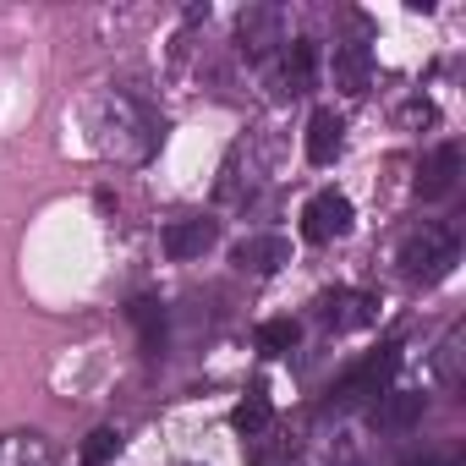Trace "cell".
Wrapping results in <instances>:
<instances>
[{
    "label": "cell",
    "instance_id": "6da1fadb",
    "mask_svg": "<svg viewBox=\"0 0 466 466\" xmlns=\"http://www.w3.org/2000/svg\"><path fill=\"white\" fill-rule=\"evenodd\" d=\"M455 264H461V242H455L450 225H422V230H411V237L400 242V275H406V280L433 286V280H444Z\"/></svg>",
    "mask_w": 466,
    "mask_h": 466
},
{
    "label": "cell",
    "instance_id": "7a4b0ae2",
    "mask_svg": "<svg viewBox=\"0 0 466 466\" xmlns=\"http://www.w3.org/2000/svg\"><path fill=\"white\" fill-rule=\"evenodd\" d=\"M395 362H400V346H395V340H390V346H379L368 362H357V368L329 390V406H357V400H368V395H384V390H390Z\"/></svg>",
    "mask_w": 466,
    "mask_h": 466
},
{
    "label": "cell",
    "instance_id": "3957f363",
    "mask_svg": "<svg viewBox=\"0 0 466 466\" xmlns=\"http://www.w3.org/2000/svg\"><path fill=\"white\" fill-rule=\"evenodd\" d=\"M346 230H351V198L346 192H313L302 208V237L313 248H324V242L346 237Z\"/></svg>",
    "mask_w": 466,
    "mask_h": 466
},
{
    "label": "cell",
    "instance_id": "277c9868",
    "mask_svg": "<svg viewBox=\"0 0 466 466\" xmlns=\"http://www.w3.org/2000/svg\"><path fill=\"white\" fill-rule=\"evenodd\" d=\"M319 319L329 324V329H368L373 319H379V297L373 291H329V297H319Z\"/></svg>",
    "mask_w": 466,
    "mask_h": 466
},
{
    "label": "cell",
    "instance_id": "5b68a950",
    "mask_svg": "<svg viewBox=\"0 0 466 466\" xmlns=\"http://www.w3.org/2000/svg\"><path fill=\"white\" fill-rule=\"evenodd\" d=\"M455 181H461V143H439L417 170V192H422V203H439L455 192Z\"/></svg>",
    "mask_w": 466,
    "mask_h": 466
},
{
    "label": "cell",
    "instance_id": "8992f818",
    "mask_svg": "<svg viewBox=\"0 0 466 466\" xmlns=\"http://www.w3.org/2000/svg\"><path fill=\"white\" fill-rule=\"evenodd\" d=\"M214 219H170L165 225V237H159V248H165V258H176V264H187V258H203L208 248H214Z\"/></svg>",
    "mask_w": 466,
    "mask_h": 466
},
{
    "label": "cell",
    "instance_id": "52a82bcc",
    "mask_svg": "<svg viewBox=\"0 0 466 466\" xmlns=\"http://www.w3.org/2000/svg\"><path fill=\"white\" fill-rule=\"evenodd\" d=\"M230 258L248 275H275L280 264H291V248H286V237H242Z\"/></svg>",
    "mask_w": 466,
    "mask_h": 466
},
{
    "label": "cell",
    "instance_id": "ba28073f",
    "mask_svg": "<svg viewBox=\"0 0 466 466\" xmlns=\"http://www.w3.org/2000/svg\"><path fill=\"white\" fill-rule=\"evenodd\" d=\"M340 148H346V121L335 110H313V121H308V159L313 165H335Z\"/></svg>",
    "mask_w": 466,
    "mask_h": 466
},
{
    "label": "cell",
    "instance_id": "9c48e42d",
    "mask_svg": "<svg viewBox=\"0 0 466 466\" xmlns=\"http://www.w3.org/2000/svg\"><path fill=\"white\" fill-rule=\"evenodd\" d=\"M368 77H373L368 45H340V50H335V88L357 99V94H368Z\"/></svg>",
    "mask_w": 466,
    "mask_h": 466
},
{
    "label": "cell",
    "instance_id": "30bf717a",
    "mask_svg": "<svg viewBox=\"0 0 466 466\" xmlns=\"http://www.w3.org/2000/svg\"><path fill=\"white\" fill-rule=\"evenodd\" d=\"M132 324H137V340H143V351L148 357H159L165 351V302L159 297H132Z\"/></svg>",
    "mask_w": 466,
    "mask_h": 466
},
{
    "label": "cell",
    "instance_id": "8fae6325",
    "mask_svg": "<svg viewBox=\"0 0 466 466\" xmlns=\"http://www.w3.org/2000/svg\"><path fill=\"white\" fill-rule=\"evenodd\" d=\"M422 406H428L422 390H390L373 417H379V428H417L422 422Z\"/></svg>",
    "mask_w": 466,
    "mask_h": 466
},
{
    "label": "cell",
    "instance_id": "7c38bea8",
    "mask_svg": "<svg viewBox=\"0 0 466 466\" xmlns=\"http://www.w3.org/2000/svg\"><path fill=\"white\" fill-rule=\"evenodd\" d=\"M269 417H275L269 395H264V390H248V395L237 400V411H230V428L253 439V433H264V428H269Z\"/></svg>",
    "mask_w": 466,
    "mask_h": 466
},
{
    "label": "cell",
    "instance_id": "4fadbf2b",
    "mask_svg": "<svg viewBox=\"0 0 466 466\" xmlns=\"http://www.w3.org/2000/svg\"><path fill=\"white\" fill-rule=\"evenodd\" d=\"M313 72H319V50H313V39H291V50H286V88L302 94V88L313 83Z\"/></svg>",
    "mask_w": 466,
    "mask_h": 466
},
{
    "label": "cell",
    "instance_id": "5bb4252c",
    "mask_svg": "<svg viewBox=\"0 0 466 466\" xmlns=\"http://www.w3.org/2000/svg\"><path fill=\"white\" fill-rule=\"evenodd\" d=\"M39 461H45L39 433H6L0 439V466H39Z\"/></svg>",
    "mask_w": 466,
    "mask_h": 466
},
{
    "label": "cell",
    "instance_id": "9a60e30c",
    "mask_svg": "<svg viewBox=\"0 0 466 466\" xmlns=\"http://www.w3.org/2000/svg\"><path fill=\"white\" fill-rule=\"evenodd\" d=\"M297 319H269V324H258V351H269V357H280V351H291L297 346Z\"/></svg>",
    "mask_w": 466,
    "mask_h": 466
},
{
    "label": "cell",
    "instance_id": "2e32d148",
    "mask_svg": "<svg viewBox=\"0 0 466 466\" xmlns=\"http://www.w3.org/2000/svg\"><path fill=\"white\" fill-rule=\"evenodd\" d=\"M121 450V439H116V428H94L88 433V444H83V466H110V455Z\"/></svg>",
    "mask_w": 466,
    "mask_h": 466
},
{
    "label": "cell",
    "instance_id": "e0dca14e",
    "mask_svg": "<svg viewBox=\"0 0 466 466\" xmlns=\"http://www.w3.org/2000/svg\"><path fill=\"white\" fill-rule=\"evenodd\" d=\"M406 466H455V455H406Z\"/></svg>",
    "mask_w": 466,
    "mask_h": 466
}]
</instances>
